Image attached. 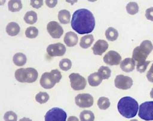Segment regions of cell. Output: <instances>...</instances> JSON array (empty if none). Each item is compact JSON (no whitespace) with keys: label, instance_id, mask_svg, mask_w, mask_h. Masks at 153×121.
<instances>
[{"label":"cell","instance_id":"1","mask_svg":"<svg viewBox=\"0 0 153 121\" xmlns=\"http://www.w3.org/2000/svg\"><path fill=\"white\" fill-rule=\"evenodd\" d=\"M95 26V19L93 13L86 8L76 10L72 17L71 27L79 34L91 32Z\"/></svg>","mask_w":153,"mask_h":121},{"label":"cell","instance_id":"2","mask_svg":"<svg viewBox=\"0 0 153 121\" xmlns=\"http://www.w3.org/2000/svg\"><path fill=\"white\" fill-rule=\"evenodd\" d=\"M117 108L121 115L129 119L136 115L138 111L139 105L134 98L130 96H124L119 100Z\"/></svg>","mask_w":153,"mask_h":121},{"label":"cell","instance_id":"3","mask_svg":"<svg viewBox=\"0 0 153 121\" xmlns=\"http://www.w3.org/2000/svg\"><path fill=\"white\" fill-rule=\"evenodd\" d=\"M152 50L153 46L151 41L144 40L140 43L139 46H137L134 49L132 58L134 61L137 62V63L143 62L146 61L147 57Z\"/></svg>","mask_w":153,"mask_h":121},{"label":"cell","instance_id":"4","mask_svg":"<svg viewBox=\"0 0 153 121\" xmlns=\"http://www.w3.org/2000/svg\"><path fill=\"white\" fill-rule=\"evenodd\" d=\"M62 78L61 72L58 69H53L50 72L43 73L40 78V84L44 89H51Z\"/></svg>","mask_w":153,"mask_h":121},{"label":"cell","instance_id":"5","mask_svg":"<svg viewBox=\"0 0 153 121\" xmlns=\"http://www.w3.org/2000/svg\"><path fill=\"white\" fill-rule=\"evenodd\" d=\"M14 75L16 79L19 82L31 83L37 80L38 73L33 68H22L16 71Z\"/></svg>","mask_w":153,"mask_h":121},{"label":"cell","instance_id":"6","mask_svg":"<svg viewBox=\"0 0 153 121\" xmlns=\"http://www.w3.org/2000/svg\"><path fill=\"white\" fill-rule=\"evenodd\" d=\"M66 113L62 108L54 107L49 110L44 116L45 121H66Z\"/></svg>","mask_w":153,"mask_h":121},{"label":"cell","instance_id":"7","mask_svg":"<svg viewBox=\"0 0 153 121\" xmlns=\"http://www.w3.org/2000/svg\"><path fill=\"white\" fill-rule=\"evenodd\" d=\"M139 117L145 120H153V101L142 103L139 108Z\"/></svg>","mask_w":153,"mask_h":121},{"label":"cell","instance_id":"8","mask_svg":"<svg viewBox=\"0 0 153 121\" xmlns=\"http://www.w3.org/2000/svg\"><path fill=\"white\" fill-rule=\"evenodd\" d=\"M71 87L75 90H81L85 89L87 82L85 78L78 73L73 72L69 75Z\"/></svg>","mask_w":153,"mask_h":121},{"label":"cell","instance_id":"9","mask_svg":"<svg viewBox=\"0 0 153 121\" xmlns=\"http://www.w3.org/2000/svg\"><path fill=\"white\" fill-rule=\"evenodd\" d=\"M115 86L120 89L127 90L133 85V80L131 77L122 74L117 75L114 80Z\"/></svg>","mask_w":153,"mask_h":121},{"label":"cell","instance_id":"10","mask_svg":"<svg viewBox=\"0 0 153 121\" xmlns=\"http://www.w3.org/2000/svg\"><path fill=\"white\" fill-rule=\"evenodd\" d=\"M75 102L79 107H90L93 104V98L89 93H79L75 96Z\"/></svg>","mask_w":153,"mask_h":121},{"label":"cell","instance_id":"11","mask_svg":"<svg viewBox=\"0 0 153 121\" xmlns=\"http://www.w3.org/2000/svg\"><path fill=\"white\" fill-rule=\"evenodd\" d=\"M66 47L60 43L50 44L47 47V52L51 57L62 56L66 52Z\"/></svg>","mask_w":153,"mask_h":121},{"label":"cell","instance_id":"12","mask_svg":"<svg viewBox=\"0 0 153 121\" xmlns=\"http://www.w3.org/2000/svg\"><path fill=\"white\" fill-rule=\"evenodd\" d=\"M47 30L53 38H60L63 34L62 27L56 21L50 22L47 25Z\"/></svg>","mask_w":153,"mask_h":121},{"label":"cell","instance_id":"13","mask_svg":"<svg viewBox=\"0 0 153 121\" xmlns=\"http://www.w3.org/2000/svg\"><path fill=\"white\" fill-rule=\"evenodd\" d=\"M121 56L117 52L110 50L107 52L103 57V61L109 65H118L121 63Z\"/></svg>","mask_w":153,"mask_h":121},{"label":"cell","instance_id":"14","mask_svg":"<svg viewBox=\"0 0 153 121\" xmlns=\"http://www.w3.org/2000/svg\"><path fill=\"white\" fill-rule=\"evenodd\" d=\"M108 48V43L103 40H98L92 47L93 54L95 55H102Z\"/></svg>","mask_w":153,"mask_h":121},{"label":"cell","instance_id":"15","mask_svg":"<svg viewBox=\"0 0 153 121\" xmlns=\"http://www.w3.org/2000/svg\"><path fill=\"white\" fill-rule=\"evenodd\" d=\"M135 64V61L133 58H127L123 60L120 63V68L123 71L129 72L134 70Z\"/></svg>","mask_w":153,"mask_h":121},{"label":"cell","instance_id":"16","mask_svg":"<svg viewBox=\"0 0 153 121\" xmlns=\"http://www.w3.org/2000/svg\"><path fill=\"white\" fill-rule=\"evenodd\" d=\"M63 40L68 47H74L77 44L78 38L75 32L69 31L66 33Z\"/></svg>","mask_w":153,"mask_h":121},{"label":"cell","instance_id":"17","mask_svg":"<svg viewBox=\"0 0 153 121\" xmlns=\"http://www.w3.org/2000/svg\"><path fill=\"white\" fill-rule=\"evenodd\" d=\"M5 30L7 34L10 36H16L19 33L20 31V28L16 22H12L8 23L6 26Z\"/></svg>","mask_w":153,"mask_h":121},{"label":"cell","instance_id":"18","mask_svg":"<svg viewBox=\"0 0 153 121\" xmlns=\"http://www.w3.org/2000/svg\"><path fill=\"white\" fill-rule=\"evenodd\" d=\"M103 78L97 72L91 73L88 77V82L91 86H97L102 81Z\"/></svg>","mask_w":153,"mask_h":121},{"label":"cell","instance_id":"19","mask_svg":"<svg viewBox=\"0 0 153 121\" xmlns=\"http://www.w3.org/2000/svg\"><path fill=\"white\" fill-rule=\"evenodd\" d=\"M27 60L26 56L23 53H17L14 54L13 58V61L14 63L19 66H21L24 65Z\"/></svg>","mask_w":153,"mask_h":121},{"label":"cell","instance_id":"20","mask_svg":"<svg viewBox=\"0 0 153 121\" xmlns=\"http://www.w3.org/2000/svg\"><path fill=\"white\" fill-rule=\"evenodd\" d=\"M94 41L93 35H86L81 37L79 42V46L83 49H87L91 46Z\"/></svg>","mask_w":153,"mask_h":121},{"label":"cell","instance_id":"21","mask_svg":"<svg viewBox=\"0 0 153 121\" xmlns=\"http://www.w3.org/2000/svg\"><path fill=\"white\" fill-rule=\"evenodd\" d=\"M58 19L61 23H69L71 20L70 12L67 10H62L58 13Z\"/></svg>","mask_w":153,"mask_h":121},{"label":"cell","instance_id":"22","mask_svg":"<svg viewBox=\"0 0 153 121\" xmlns=\"http://www.w3.org/2000/svg\"><path fill=\"white\" fill-rule=\"evenodd\" d=\"M8 10L11 12L19 11L22 8V4L21 1L11 0L8 2Z\"/></svg>","mask_w":153,"mask_h":121},{"label":"cell","instance_id":"23","mask_svg":"<svg viewBox=\"0 0 153 121\" xmlns=\"http://www.w3.org/2000/svg\"><path fill=\"white\" fill-rule=\"evenodd\" d=\"M38 17L37 14L36 12L33 11H29L26 13L24 16V20L25 22L30 25H33L37 21Z\"/></svg>","mask_w":153,"mask_h":121},{"label":"cell","instance_id":"24","mask_svg":"<svg viewBox=\"0 0 153 121\" xmlns=\"http://www.w3.org/2000/svg\"><path fill=\"white\" fill-rule=\"evenodd\" d=\"M105 36L108 40L114 41L118 37V32L116 29L112 27H109L105 31Z\"/></svg>","mask_w":153,"mask_h":121},{"label":"cell","instance_id":"25","mask_svg":"<svg viewBox=\"0 0 153 121\" xmlns=\"http://www.w3.org/2000/svg\"><path fill=\"white\" fill-rule=\"evenodd\" d=\"M81 121H94V115L90 110H83L79 114Z\"/></svg>","mask_w":153,"mask_h":121},{"label":"cell","instance_id":"26","mask_svg":"<svg viewBox=\"0 0 153 121\" xmlns=\"http://www.w3.org/2000/svg\"><path fill=\"white\" fill-rule=\"evenodd\" d=\"M109 99L105 96L100 97L97 101V105L100 110H106L110 107Z\"/></svg>","mask_w":153,"mask_h":121},{"label":"cell","instance_id":"27","mask_svg":"<svg viewBox=\"0 0 153 121\" xmlns=\"http://www.w3.org/2000/svg\"><path fill=\"white\" fill-rule=\"evenodd\" d=\"M127 12L131 15H134L139 11L138 4L135 2H130L126 5Z\"/></svg>","mask_w":153,"mask_h":121},{"label":"cell","instance_id":"28","mask_svg":"<svg viewBox=\"0 0 153 121\" xmlns=\"http://www.w3.org/2000/svg\"><path fill=\"white\" fill-rule=\"evenodd\" d=\"M98 73L100 75V76L103 79H108L111 74V70L108 66H102L98 69Z\"/></svg>","mask_w":153,"mask_h":121},{"label":"cell","instance_id":"29","mask_svg":"<svg viewBox=\"0 0 153 121\" xmlns=\"http://www.w3.org/2000/svg\"><path fill=\"white\" fill-rule=\"evenodd\" d=\"M49 95L45 92H39L35 96V100L39 104H44L49 99Z\"/></svg>","mask_w":153,"mask_h":121},{"label":"cell","instance_id":"30","mask_svg":"<svg viewBox=\"0 0 153 121\" xmlns=\"http://www.w3.org/2000/svg\"><path fill=\"white\" fill-rule=\"evenodd\" d=\"M59 65L62 70L67 71L71 68L72 62L70 59L68 58H63L59 62Z\"/></svg>","mask_w":153,"mask_h":121},{"label":"cell","instance_id":"31","mask_svg":"<svg viewBox=\"0 0 153 121\" xmlns=\"http://www.w3.org/2000/svg\"><path fill=\"white\" fill-rule=\"evenodd\" d=\"M25 35L28 38H35L38 35V29L35 26H29L26 29Z\"/></svg>","mask_w":153,"mask_h":121},{"label":"cell","instance_id":"32","mask_svg":"<svg viewBox=\"0 0 153 121\" xmlns=\"http://www.w3.org/2000/svg\"><path fill=\"white\" fill-rule=\"evenodd\" d=\"M4 119L5 121H17V116L14 111H8L5 113Z\"/></svg>","mask_w":153,"mask_h":121},{"label":"cell","instance_id":"33","mask_svg":"<svg viewBox=\"0 0 153 121\" xmlns=\"http://www.w3.org/2000/svg\"><path fill=\"white\" fill-rule=\"evenodd\" d=\"M150 62H151L150 60H146L143 62L137 63V65H136V70H137V71H138L139 72H141V73L145 72L146 71L148 66L150 63Z\"/></svg>","mask_w":153,"mask_h":121},{"label":"cell","instance_id":"34","mask_svg":"<svg viewBox=\"0 0 153 121\" xmlns=\"http://www.w3.org/2000/svg\"><path fill=\"white\" fill-rule=\"evenodd\" d=\"M30 5L35 8H39L43 5L42 0H31L30 2Z\"/></svg>","mask_w":153,"mask_h":121},{"label":"cell","instance_id":"35","mask_svg":"<svg viewBox=\"0 0 153 121\" xmlns=\"http://www.w3.org/2000/svg\"><path fill=\"white\" fill-rule=\"evenodd\" d=\"M146 18L151 21H153V7H150L146 9L145 11Z\"/></svg>","mask_w":153,"mask_h":121},{"label":"cell","instance_id":"36","mask_svg":"<svg viewBox=\"0 0 153 121\" xmlns=\"http://www.w3.org/2000/svg\"><path fill=\"white\" fill-rule=\"evenodd\" d=\"M146 78L150 82L153 83V63L146 74Z\"/></svg>","mask_w":153,"mask_h":121},{"label":"cell","instance_id":"37","mask_svg":"<svg viewBox=\"0 0 153 121\" xmlns=\"http://www.w3.org/2000/svg\"><path fill=\"white\" fill-rule=\"evenodd\" d=\"M45 4L47 5V7L50 8H53L54 7L56 4H57V0H46L45 1Z\"/></svg>","mask_w":153,"mask_h":121},{"label":"cell","instance_id":"38","mask_svg":"<svg viewBox=\"0 0 153 121\" xmlns=\"http://www.w3.org/2000/svg\"><path fill=\"white\" fill-rule=\"evenodd\" d=\"M67 121H79V120H78V119L76 117L72 116L69 117V118L68 119Z\"/></svg>","mask_w":153,"mask_h":121},{"label":"cell","instance_id":"39","mask_svg":"<svg viewBox=\"0 0 153 121\" xmlns=\"http://www.w3.org/2000/svg\"><path fill=\"white\" fill-rule=\"evenodd\" d=\"M19 121H32L30 119L27 117H23L21 119H20Z\"/></svg>","mask_w":153,"mask_h":121},{"label":"cell","instance_id":"40","mask_svg":"<svg viewBox=\"0 0 153 121\" xmlns=\"http://www.w3.org/2000/svg\"><path fill=\"white\" fill-rule=\"evenodd\" d=\"M150 96H151V98H153V88L151 89V90L150 92Z\"/></svg>","mask_w":153,"mask_h":121},{"label":"cell","instance_id":"41","mask_svg":"<svg viewBox=\"0 0 153 121\" xmlns=\"http://www.w3.org/2000/svg\"><path fill=\"white\" fill-rule=\"evenodd\" d=\"M130 121H138L137 119H131Z\"/></svg>","mask_w":153,"mask_h":121}]
</instances>
